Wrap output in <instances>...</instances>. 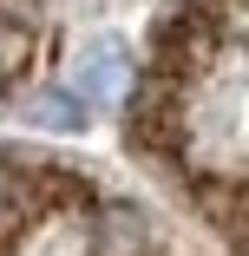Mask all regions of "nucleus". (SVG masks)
I'll return each instance as SVG.
<instances>
[{"instance_id":"f257e3e1","label":"nucleus","mask_w":249,"mask_h":256,"mask_svg":"<svg viewBox=\"0 0 249 256\" xmlns=\"http://www.w3.org/2000/svg\"><path fill=\"white\" fill-rule=\"evenodd\" d=\"M125 92H131V60H125L118 40H92L66 66V98L72 106H118Z\"/></svg>"},{"instance_id":"f03ea898","label":"nucleus","mask_w":249,"mask_h":256,"mask_svg":"<svg viewBox=\"0 0 249 256\" xmlns=\"http://www.w3.org/2000/svg\"><path fill=\"white\" fill-rule=\"evenodd\" d=\"M26 118L46 125V132H79V125H85V112L72 106L66 92H39V98H26Z\"/></svg>"},{"instance_id":"7ed1b4c3","label":"nucleus","mask_w":249,"mask_h":256,"mask_svg":"<svg viewBox=\"0 0 249 256\" xmlns=\"http://www.w3.org/2000/svg\"><path fill=\"white\" fill-rule=\"evenodd\" d=\"M223 20H230L243 40H249V0H223Z\"/></svg>"},{"instance_id":"20e7f679","label":"nucleus","mask_w":249,"mask_h":256,"mask_svg":"<svg viewBox=\"0 0 249 256\" xmlns=\"http://www.w3.org/2000/svg\"><path fill=\"white\" fill-rule=\"evenodd\" d=\"M0 210H7V171H0Z\"/></svg>"}]
</instances>
